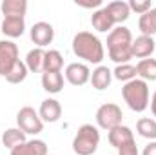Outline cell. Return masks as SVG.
Here are the masks:
<instances>
[{
	"mask_svg": "<svg viewBox=\"0 0 156 155\" xmlns=\"http://www.w3.org/2000/svg\"><path fill=\"white\" fill-rule=\"evenodd\" d=\"M151 110H153V115L156 117V91L153 95V100H151Z\"/></svg>",
	"mask_w": 156,
	"mask_h": 155,
	"instance_id": "32",
	"label": "cell"
},
{
	"mask_svg": "<svg viewBox=\"0 0 156 155\" xmlns=\"http://www.w3.org/2000/svg\"><path fill=\"white\" fill-rule=\"evenodd\" d=\"M76 6L87 7V9H91V7H100V6H102V0H76Z\"/></svg>",
	"mask_w": 156,
	"mask_h": 155,
	"instance_id": "30",
	"label": "cell"
},
{
	"mask_svg": "<svg viewBox=\"0 0 156 155\" xmlns=\"http://www.w3.org/2000/svg\"><path fill=\"white\" fill-rule=\"evenodd\" d=\"M38 115L42 122H56L62 117V106L56 99H45L40 104Z\"/></svg>",
	"mask_w": 156,
	"mask_h": 155,
	"instance_id": "12",
	"label": "cell"
},
{
	"mask_svg": "<svg viewBox=\"0 0 156 155\" xmlns=\"http://www.w3.org/2000/svg\"><path fill=\"white\" fill-rule=\"evenodd\" d=\"M105 9L111 13V17H113V20H115V24H122V22H125V20L129 18V15H131L129 4H127V2H123V0L109 2V4L105 6Z\"/></svg>",
	"mask_w": 156,
	"mask_h": 155,
	"instance_id": "18",
	"label": "cell"
},
{
	"mask_svg": "<svg viewBox=\"0 0 156 155\" xmlns=\"http://www.w3.org/2000/svg\"><path fill=\"white\" fill-rule=\"evenodd\" d=\"M156 49V42L153 37H145V35H140L138 39L133 40V44H131V53H133V57H136V59H147V57H151L153 55V51Z\"/></svg>",
	"mask_w": 156,
	"mask_h": 155,
	"instance_id": "10",
	"label": "cell"
},
{
	"mask_svg": "<svg viewBox=\"0 0 156 155\" xmlns=\"http://www.w3.org/2000/svg\"><path fill=\"white\" fill-rule=\"evenodd\" d=\"M122 119H123V113L120 110L118 104H113V102H107V104H102L96 112V124L102 128V130H113L122 124Z\"/></svg>",
	"mask_w": 156,
	"mask_h": 155,
	"instance_id": "6",
	"label": "cell"
},
{
	"mask_svg": "<svg viewBox=\"0 0 156 155\" xmlns=\"http://www.w3.org/2000/svg\"><path fill=\"white\" fill-rule=\"evenodd\" d=\"M136 73L142 80H156V59H144L136 64Z\"/></svg>",
	"mask_w": 156,
	"mask_h": 155,
	"instance_id": "24",
	"label": "cell"
},
{
	"mask_svg": "<svg viewBox=\"0 0 156 155\" xmlns=\"http://www.w3.org/2000/svg\"><path fill=\"white\" fill-rule=\"evenodd\" d=\"M16 124L18 128L26 133V135H38L44 130V122L40 115L35 112V108L31 106H24L20 108V112L16 113Z\"/></svg>",
	"mask_w": 156,
	"mask_h": 155,
	"instance_id": "5",
	"label": "cell"
},
{
	"mask_svg": "<svg viewBox=\"0 0 156 155\" xmlns=\"http://www.w3.org/2000/svg\"><path fill=\"white\" fill-rule=\"evenodd\" d=\"M27 66H26V62H22V60H18L15 66H13V70L9 71V75L5 77L7 82H11V84H20V82H24L26 77H27Z\"/></svg>",
	"mask_w": 156,
	"mask_h": 155,
	"instance_id": "27",
	"label": "cell"
},
{
	"mask_svg": "<svg viewBox=\"0 0 156 155\" xmlns=\"http://www.w3.org/2000/svg\"><path fill=\"white\" fill-rule=\"evenodd\" d=\"M11 155H47V144L40 139L26 141L11 150Z\"/></svg>",
	"mask_w": 156,
	"mask_h": 155,
	"instance_id": "14",
	"label": "cell"
},
{
	"mask_svg": "<svg viewBox=\"0 0 156 155\" xmlns=\"http://www.w3.org/2000/svg\"><path fill=\"white\" fill-rule=\"evenodd\" d=\"M131 44H133V35L131 29L118 26L107 35V53L109 59L116 64H129L133 59L131 53Z\"/></svg>",
	"mask_w": 156,
	"mask_h": 155,
	"instance_id": "2",
	"label": "cell"
},
{
	"mask_svg": "<svg viewBox=\"0 0 156 155\" xmlns=\"http://www.w3.org/2000/svg\"><path fill=\"white\" fill-rule=\"evenodd\" d=\"M0 28L5 37L16 39V37H22L26 31V20H24V17H4Z\"/></svg>",
	"mask_w": 156,
	"mask_h": 155,
	"instance_id": "11",
	"label": "cell"
},
{
	"mask_svg": "<svg viewBox=\"0 0 156 155\" xmlns=\"http://www.w3.org/2000/svg\"><path fill=\"white\" fill-rule=\"evenodd\" d=\"M18 60V46L11 40H0V77H7Z\"/></svg>",
	"mask_w": 156,
	"mask_h": 155,
	"instance_id": "7",
	"label": "cell"
},
{
	"mask_svg": "<svg viewBox=\"0 0 156 155\" xmlns=\"http://www.w3.org/2000/svg\"><path fill=\"white\" fill-rule=\"evenodd\" d=\"M136 131H138L144 139L156 141V120L154 119H149V117H142V119L136 122Z\"/></svg>",
	"mask_w": 156,
	"mask_h": 155,
	"instance_id": "25",
	"label": "cell"
},
{
	"mask_svg": "<svg viewBox=\"0 0 156 155\" xmlns=\"http://www.w3.org/2000/svg\"><path fill=\"white\" fill-rule=\"evenodd\" d=\"M73 53L89 64H100L104 60V44L96 35L89 31H80L73 39Z\"/></svg>",
	"mask_w": 156,
	"mask_h": 155,
	"instance_id": "1",
	"label": "cell"
},
{
	"mask_svg": "<svg viewBox=\"0 0 156 155\" xmlns=\"http://www.w3.org/2000/svg\"><path fill=\"white\" fill-rule=\"evenodd\" d=\"M118 155H140L138 146H136V141H131V142L123 144L122 148H118Z\"/></svg>",
	"mask_w": 156,
	"mask_h": 155,
	"instance_id": "29",
	"label": "cell"
},
{
	"mask_svg": "<svg viewBox=\"0 0 156 155\" xmlns=\"http://www.w3.org/2000/svg\"><path fill=\"white\" fill-rule=\"evenodd\" d=\"M107 139H109V144L115 146L116 150L118 148H122L123 144L134 141V137H133V130H131L129 126H123V124H120V126H116V128L109 130Z\"/></svg>",
	"mask_w": 156,
	"mask_h": 155,
	"instance_id": "15",
	"label": "cell"
},
{
	"mask_svg": "<svg viewBox=\"0 0 156 155\" xmlns=\"http://www.w3.org/2000/svg\"><path fill=\"white\" fill-rule=\"evenodd\" d=\"M142 155H156V141H151V142L144 148Z\"/></svg>",
	"mask_w": 156,
	"mask_h": 155,
	"instance_id": "31",
	"label": "cell"
},
{
	"mask_svg": "<svg viewBox=\"0 0 156 155\" xmlns=\"http://www.w3.org/2000/svg\"><path fill=\"white\" fill-rule=\"evenodd\" d=\"M138 28H140L142 35H145V37H153L154 35L156 33V7L147 11L145 15H140Z\"/></svg>",
	"mask_w": 156,
	"mask_h": 155,
	"instance_id": "22",
	"label": "cell"
},
{
	"mask_svg": "<svg viewBox=\"0 0 156 155\" xmlns=\"http://www.w3.org/2000/svg\"><path fill=\"white\" fill-rule=\"evenodd\" d=\"M127 4H129V9H131V11H136L138 15H145L147 11L153 9V6H151L149 0H131V2H127Z\"/></svg>",
	"mask_w": 156,
	"mask_h": 155,
	"instance_id": "28",
	"label": "cell"
},
{
	"mask_svg": "<svg viewBox=\"0 0 156 155\" xmlns=\"http://www.w3.org/2000/svg\"><path fill=\"white\" fill-rule=\"evenodd\" d=\"M64 66V57L58 49H49L45 51L44 57V71H62Z\"/></svg>",
	"mask_w": 156,
	"mask_h": 155,
	"instance_id": "23",
	"label": "cell"
},
{
	"mask_svg": "<svg viewBox=\"0 0 156 155\" xmlns=\"http://www.w3.org/2000/svg\"><path fill=\"white\" fill-rule=\"evenodd\" d=\"M122 97L123 100L127 102V106L136 112V113H142L147 110L149 106V86L145 80L142 78H134L131 82H125L123 88H122Z\"/></svg>",
	"mask_w": 156,
	"mask_h": 155,
	"instance_id": "3",
	"label": "cell"
},
{
	"mask_svg": "<svg viewBox=\"0 0 156 155\" xmlns=\"http://www.w3.org/2000/svg\"><path fill=\"white\" fill-rule=\"evenodd\" d=\"M24 142H26V133L20 128H9L2 133V144L9 150H13L18 144H24Z\"/></svg>",
	"mask_w": 156,
	"mask_h": 155,
	"instance_id": "21",
	"label": "cell"
},
{
	"mask_svg": "<svg viewBox=\"0 0 156 155\" xmlns=\"http://www.w3.org/2000/svg\"><path fill=\"white\" fill-rule=\"evenodd\" d=\"M44 57H45V51L42 47H35L27 53L26 57V66L29 71L33 73H44Z\"/></svg>",
	"mask_w": 156,
	"mask_h": 155,
	"instance_id": "19",
	"label": "cell"
},
{
	"mask_svg": "<svg viewBox=\"0 0 156 155\" xmlns=\"http://www.w3.org/2000/svg\"><path fill=\"white\" fill-rule=\"evenodd\" d=\"M26 11H27L26 0H4L2 2L4 17H26Z\"/></svg>",
	"mask_w": 156,
	"mask_h": 155,
	"instance_id": "20",
	"label": "cell"
},
{
	"mask_svg": "<svg viewBox=\"0 0 156 155\" xmlns=\"http://www.w3.org/2000/svg\"><path fill=\"white\" fill-rule=\"evenodd\" d=\"M91 84H93V88L94 89H98V91H102V89H105V88H109L111 86V80H113V71L107 68V66H98L93 73H91Z\"/></svg>",
	"mask_w": 156,
	"mask_h": 155,
	"instance_id": "16",
	"label": "cell"
},
{
	"mask_svg": "<svg viewBox=\"0 0 156 155\" xmlns=\"http://www.w3.org/2000/svg\"><path fill=\"white\" fill-rule=\"evenodd\" d=\"M55 39V29L51 24L47 22H37L33 24L31 28V40L38 46V47H44V46H49Z\"/></svg>",
	"mask_w": 156,
	"mask_h": 155,
	"instance_id": "9",
	"label": "cell"
},
{
	"mask_svg": "<svg viewBox=\"0 0 156 155\" xmlns=\"http://www.w3.org/2000/svg\"><path fill=\"white\" fill-rule=\"evenodd\" d=\"M91 24H93V28L96 29V31H100V33H111L113 31V26H115V20H113V17H111V13L105 9V7H100V9H96L93 15H91Z\"/></svg>",
	"mask_w": 156,
	"mask_h": 155,
	"instance_id": "13",
	"label": "cell"
},
{
	"mask_svg": "<svg viewBox=\"0 0 156 155\" xmlns=\"http://www.w3.org/2000/svg\"><path fill=\"white\" fill-rule=\"evenodd\" d=\"M42 86L47 93H60L64 88L62 71H44L42 73Z\"/></svg>",
	"mask_w": 156,
	"mask_h": 155,
	"instance_id": "17",
	"label": "cell"
},
{
	"mask_svg": "<svg viewBox=\"0 0 156 155\" xmlns=\"http://www.w3.org/2000/svg\"><path fill=\"white\" fill-rule=\"evenodd\" d=\"M100 144V131L93 124H82L73 139V152L76 155H93Z\"/></svg>",
	"mask_w": 156,
	"mask_h": 155,
	"instance_id": "4",
	"label": "cell"
},
{
	"mask_svg": "<svg viewBox=\"0 0 156 155\" xmlns=\"http://www.w3.org/2000/svg\"><path fill=\"white\" fill-rule=\"evenodd\" d=\"M136 75H138L136 66H133V64H118L113 71V77L122 80V82H131L136 78Z\"/></svg>",
	"mask_w": 156,
	"mask_h": 155,
	"instance_id": "26",
	"label": "cell"
},
{
	"mask_svg": "<svg viewBox=\"0 0 156 155\" xmlns=\"http://www.w3.org/2000/svg\"><path fill=\"white\" fill-rule=\"evenodd\" d=\"M66 78L69 84L73 86H83L85 82H89L91 78V70L87 64H82V62H73L66 68Z\"/></svg>",
	"mask_w": 156,
	"mask_h": 155,
	"instance_id": "8",
	"label": "cell"
}]
</instances>
